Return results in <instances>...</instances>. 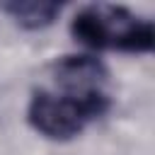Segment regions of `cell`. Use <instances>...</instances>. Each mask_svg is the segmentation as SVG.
Returning a JSON list of instances; mask_svg holds the SVG:
<instances>
[{
	"label": "cell",
	"instance_id": "obj_3",
	"mask_svg": "<svg viewBox=\"0 0 155 155\" xmlns=\"http://www.w3.org/2000/svg\"><path fill=\"white\" fill-rule=\"evenodd\" d=\"M0 12L7 15L17 27L27 31H39L51 27L58 15L63 12L61 2H48V0H10L0 5Z\"/></svg>",
	"mask_w": 155,
	"mask_h": 155
},
{
	"label": "cell",
	"instance_id": "obj_1",
	"mask_svg": "<svg viewBox=\"0 0 155 155\" xmlns=\"http://www.w3.org/2000/svg\"><path fill=\"white\" fill-rule=\"evenodd\" d=\"M111 104L107 65L97 56L70 53L48 65V85L31 90L27 124L41 138L65 143L109 114Z\"/></svg>",
	"mask_w": 155,
	"mask_h": 155
},
{
	"label": "cell",
	"instance_id": "obj_2",
	"mask_svg": "<svg viewBox=\"0 0 155 155\" xmlns=\"http://www.w3.org/2000/svg\"><path fill=\"white\" fill-rule=\"evenodd\" d=\"M70 34L78 44L92 51L150 53L155 48L153 19L114 2L82 5L70 19Z\"/></svg>",
	"mask_w": 155,
	"mask_h": 155
}]
</instances>
